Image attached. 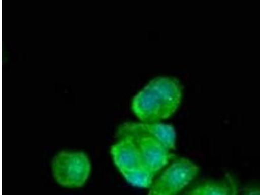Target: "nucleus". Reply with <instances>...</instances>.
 I'll return each instance as SVG.
<instances>
[{"instance_id": "nucleus-11", "label": "nucleus", "mask_w": 260, "mask_h": 195, "mask_svg": "<svg viewBox=\"0 0 260 195\" xmlns=\"http://www.w3.org/2000/svg\"><path fill=\"white\" fill-rule=\"evenodd\" d=\"M227 178L228 182H229L230 188H231V194L230 195H239L238 186H237L235 179L230 175H227Z\"/></svg>"}, {"instance_id": "nucleus-6", "label": "nucleus", "mask_w": 260, "mask_h": 195, "mask_svg": "<svg viewBox=\"0 0 260 195\" xmlns=\"http://www.w3.org/2000/svg\"><path fill=\"white\" fill-rule=\"evenodd\" d=\"M111 154L114 162L120 172L145 167L138 146L131 137L120 138V141L111 147Z\"/></svg>"}, {"instance_id": "nucleus-10", "label": "nucleus", "mask_w": 260, "mask_h": 195, "mask_svg": "<svg viewBox=\"0 0 260 195\" xmlns=\"http://www.w3.org/2000/svg\"><path fill=\"white\" fill-rule=\"evenodd\" d=\"M242 195H260L259 185H248L243 188Z\"/></svg>"}, {"instance_id": "nucleus-5", "label": "nucleus", "mask_w": 260, "mask_h": 195, "mask_svg": "<svg viewBox=\"0 0 260 195\" xmlns=\"http://www.w3.org/2000/svg\"><path fill=\"white\" fill-rule=\"evenodd\" d=\"M119 138L124 136H146L156 139L170 150H175L176 135L171 125L162 123H141L127 124L118 132Z\"/></svg>"}, {"instance_id": "nucleus-8", "label": "nucleus", "mask_w": 260, "mask_h": 195, "mask_svg": "<svg viewBox=\"0 0 260 195\" xmlns=\"http://www.w3.org/2000/svg\"><path fill=\"white\" fill-rule=\"evenodd\" d=\"M120 173L130 184L141 188H150L152 186L155 176L145 167Z\"/></svg>"}, {"instance_id": "nucleus-9", "label": "nucleus", "mask_w": 260, "mask_h": 195, "mask_svg": "<svg viewBox=\"0 0 260 195\" xmlns=\"http://www.w3.org/2000/svg\"><path fill=\"white\" fill-rule=\"evenodd\" d=\"M229 182H210L197 185L185 195H230Z\"/></svg>"}, {"instance_id": "nucleus-7", "label": "nucleus", "mask_w": 260, "mask_h": 195, "mask_svg": "<svg viewBox=\"0 0 260 195\" xmlns=\"http://www.w3.org/2000/svg\"><path fill=\"white\" fill-rule=\"evenodd\" d=\"M147 85L161 100L169 113L173 115L182 101V88L177 79L157 77Z\"/></svg>"}, {"instance_id": "nucleus-3", "label": "nucleus", "mask_w": 260, "mask_h": 195, "mask_svg": "<svg viewBox=\"0 0 260 195\" xmlns=\"http://www.w3.org/2000/svg\"><path fill=\"white\" fill-rule=\"evenodd\" d=\"M132 108L136 117L143 123L159 122L171 116L148 85L134 96Z\"/></svg>"}, {"instance_id": "nucleus-1", "label": "nucleus", "mask_w": 260, "mask_h": 195, "mask_svg": "<svg viewBox=\"0 0 260 195\" xmlns=\"http://www.w3.org/2000/svg\"><path fill=\"white\" fill-rule=\"evenodd\" d=\"M52 169L53 178L59 185L80 188L89 177L91 162L84 153L63 151L53 158Z\"/></svg>"}, {"instance_id": "nucleus-4", "label": "nucleus", "mask_w": 260, "mask_h": 195, "mask_svg": "<svg viewBox=\"0 0 260 195\" xmlns=\"http://www.w3.org/2000/svg\"><path fill=\"white\" fill-rule=\"evenodd\" d=\"M129 137L138 145L144 166L155 175L168 164L171 156L169 150L156 139L146 136Z\"/></svg>"}, {"instance_id": "nucleus-2", "label": "nucleus", "mask_w": 260, "mask_h": 195, "mask_svg": "<svg viewBox=\"0 0 260 195\" xmlns=\"http://www.w3.org/2000/svg\"><path fill=\"white\" fill-rule=\"evenodd\" d=\"M199 167L191 160L174 161L153 182L148 195H177L198 175Z\"/></svg>"}]
</instances>
